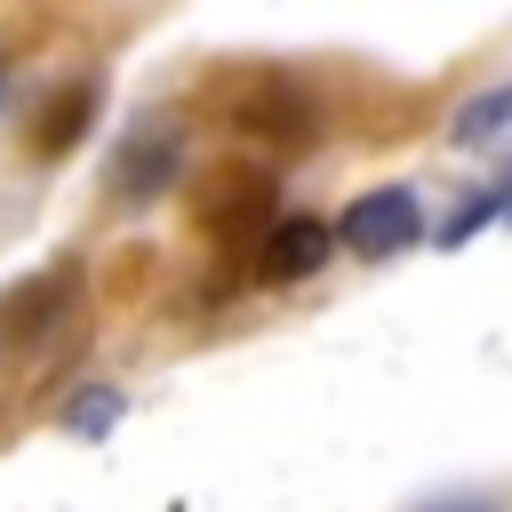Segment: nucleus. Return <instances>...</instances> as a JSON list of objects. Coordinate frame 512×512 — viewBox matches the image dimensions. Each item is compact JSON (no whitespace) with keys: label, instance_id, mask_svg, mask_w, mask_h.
Wrapping results in <instances>:
<instances>
[{"label":"nucleus","instance_id":"f257e3e1","mask_svg":"<svg viewBox=\"0 0 512 512\" xmlns=\"http://www.w3.org/2000/svg\"><path fill=\"white\" fill-rule=\"evenodd\" d=\"M344 248L352 256H400L416 232H424V208H416V192L408 184H384V192H360L352 208H344Z\"/></svg>","mask_w":512,"mask_h":512},{"label":"nucleus","instance_id":"f03ea898","mask_svg":"<svg viewBox=\"0 0 512 512\" xmlns=\"http://www.w3.org/2000/svg\"><path fill=\"white\" fill-rule=\"evenodd\" d=\"M456 144H464V152H496V160H512V88L472 96V104L456 112Z\"/></svg>","mask_w":512,"mask_h":512},{"label":"nucleus","instance_id":"7ed1b4c3","mask_svg":"<svg viewBox=\"0 0 512 512\" xmlns=\"http://www.w3.org/2000/svg\"><path fill=\"white\" fill-rule=\"evenodd\" d=\"M320 256H328V232L320 224H280L272 248H264V272H312Z\"/></svg>","mask_w":512,"mask_h":512}]
</instances>
